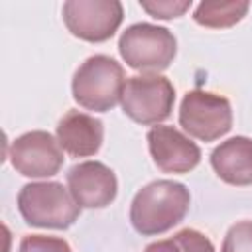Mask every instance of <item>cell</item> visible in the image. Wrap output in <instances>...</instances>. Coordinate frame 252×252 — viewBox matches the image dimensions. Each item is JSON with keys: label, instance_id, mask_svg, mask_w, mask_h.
Wrapping results in <instances>:
<instances>
[{"label": "cell", "instance_id": "obj_17", "mask_svg": "<svg viewBox=\"0 0 252 252\" xmlns=\"http://www.w3.org/2000/svg\"><path fill=\"white\" fill-rule=\"evenodd\" d=\"M18 252H73L69 242L59 236L28 234L22 238Z\"/></svg>", "mask_w": 252, "mask_h": 252}, {"label": "cell", "instance_id": "obj_11", "mask_svg": "<svg viewBox=\"0 0 252 252\" xmlns=\"http://www.w3.org/2000/svg\"><path fill=\"white\" fill-rule=\"evenodd\" d=\"M55 138L63 152L71 158H89L94 156L104 140V124L102 120L79 112L69 110L57 124Z\"/></svg>", "mask_w": 252, "mask_h": 252}, {"label": "cell", "instance_id": "obj_12", "mask_svg": "<svg viewBox=\"0 0 252 252\" xmlns=\"http://www.w3.org/2000/svg\"><path fill=\"white\" fill-rule=\"evenodd\" d=\"M211 167L228 185H252V138L234 136L211 152Z\"/></svg>", "mask_w": 252, "mask_h": 252}, {"label": "cell", "instance_id": "obj_16", "mask_svg": "<svg viewBox=\"0 0 252 252\" xmlns=\"http://www.w3.org/2000/svg\"><path fill=\"white\" fill-rule=\"evenodd\" d=\"M220 252H252V220L232 224L222 240Z\"/></svg>", "mask_w": 252, "mask_h": 252}, {"label": "cell", "instance_id": "obj_9", "mask_svg": "<svg viewBox=\"0 0 252 252\" xmlns=\"http://www.w3.org/2000/svg\"><path fill=\"white\" fill-rule=\"evenodd\" d=\"M146 140L154 163L163 173H189L201 161V148L173 126H152Z\"/></svg>", "mask_w": 252, "mask_h": 252}, {"label": "cell", "instance_id": "obj_6", "mask_svg": "<svg viewBox=\"0 0 252 252\" xmlns=\"http://www.w3.org/2000/svg\"><path fill=\"white\" fill-rule=\"evenodd\" d=\"M179 126L201 142H215L232 128V106L226 96L209 91H189L179 104Z\"/></svg>", "mask_w": 252, "mask_h": 252}, {"label": "cell", "instance_id": "obj_14", "mask_svg": "<svg viewBox=\"0 0 252 252\" xmlns=\"http://www.w3.org/2000/svg\"><path fill=\"white\" fill-rule=\"evenodd\" d=\"M144 252H215V246L203 232L195 228H183L169 238L148 244Z\"/></svg>", "mask_w": 252, "mask_h": 252}, {"label": "cell", "instance_id": "obj_10", "mask_svg": "<svg viewBox=\"0 0 252 252\" xmlns=\"http://www.w3.org/2000/svg\"><path fill=\"white\" fill-rule=\"evenodd\" d=\"M67 189L81 209H104L116 199L118 179L102 161H81L67 171Z\"/></svg>", "mask_w": 252, "mask_h": 252}, {"label": "cell", "instance_id": "obj_13", "mask_svg": "<svg viewBox=\"0 0 252 252\" xmlns=\"http://www.w3.org/2000/svg\"><path fill=\"white\" fill-rule=\"evenodd\" d=\"M248 8L250 4L246 0H234V2L205 0L197 4L193 12V20L203 28L224 30V28H232L234 24H238L246 16Z\"/></svg>", "mask_w": 252, "mask_h": 252}, {"label": "cell", "instance_id": "obj_3", "mask_svg": "<svg viewBox=\"0 0 252 252\" xmlns=\"http://www.w3.org/2000/svg\"><path fill=\"white\" fill-rule=\"evenodd\" d=\"M18 211L30 226L69 228L81 215L71 191L59 181L26 183L18 193Z\"/></svg>", "mask_w": 252, "mask_h": 252}, {"label": "cell", "instance_id": "obj_8", "mask_svg": "<svg viewBox=\"0 0 252 252\" xmlns=\"http://www.w3.org/2000/svg\"><path fill=\"white\" fill-rule=\"evenodd\" d=\"M10 161L24 177H51L63 167V150L49 132L32 130L10 144Z\"/></svg>", "mask_w": 252, "mask_h": 252}, {"label": "cell", "instance_id": "obj_5", "mask_svg": "<svg viewBox=\"0 0 252 252\" xmlns=\"http://www.w3.org/2000/svg\"><path fill=\"white\" fill-rule=\"evenodd\" d=\"M175 89L171 81L158 73L134 75L126 79L122 93V110L142 126H152L171 116Z\"/></svg>", "mask_w": 252, "mask_h": 252}, {"label": "cell", "instance_id": "obj_4", "mask_svg": "<svg viewBox=\"0 0 252 252\" xmlns=\"http://www.w3.org/2000/svg\"><path fill=\"white\" fill-rule=\"evenodd\" d=\"M120 57L136 71L159 73L165 71L177 53L175 35L163 28L148 22L128 26L118 39Z\"/></svg>", "mask_w": 252, "mask_h": 252}, {"label": "cell", "instance_id": "obj_7", "mask_svg": "<svg viewBox=\"0 0 252 252\" xmlns=\"http://www.w3.org/2000/svg\"><path fill=\"white\" fill-rule=\"evenodd\" d=\"M124 8L118 0H67L63 4V22L67 30L89 43L110 39L120 28Z\"/></svg>", "mask_w": 252, "mask_h": 252}, {"label": "cell", "instance_id": "obj_2", "mask_svg": "<svg viewBox=\"0 0 252 252\" xmlns=\"http://www.w3.org/2000/svg\"><path fill=\"white\" fill-rule=\"evenodd\" d=\"M122 65L108 55H91L73 75L71 91L79 106L94 112H108L122 100L126 85Z\"/></svg>", "mask_w": 252, "mask_h": 252}, {"label": "cell", "instance_id": "obj_1", "mask_svg": "<svg viewBox=\"0 0 252 252\" xmlns=\"http://www.w3.org/2000/svg\"><path fill=\"white\" fill-rule=\"evenodd\" d=\"M191 193L173 179H158L144 185L132 199L130 222L142 236H156L171 230L189 213Z\"/></svg>", "mask_w": 252, "mask_h": 252}, {"label": "cell", "instance_id": "obj_15", "mask_svg": "<svg viewBox=\"0 0 252 252\" xmlns=\"http://www.w3.org/2000/svg\"><path fill=\"white\" fill-rule=\"evenodd\" d=\"M191 0H140L142 10H146L156 20L179 18L191 8Z\"/></svg>", "mask_w": 252, "mask_h": 252}]
</instances>
